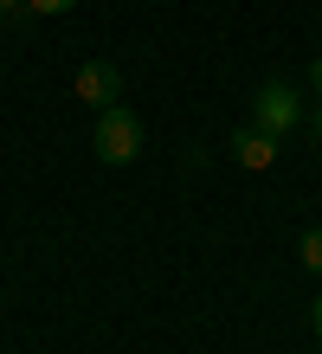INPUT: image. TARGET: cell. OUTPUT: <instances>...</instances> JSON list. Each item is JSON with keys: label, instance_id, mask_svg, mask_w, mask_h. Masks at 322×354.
<instances>
[{"label": "cell", "instance_id": "6da1fadb", "mask_svg": "<svg viewBox=\"0 0 322 354\" xmlns=\"http://www.w3.org/2000/svg\"><path fill=\"white\" fill-rule=\"evenodd\" d=\"M97 161H110V168H129V161L142 155V122L123 110V103H110V110H97V136H91Z\"/></svg>", "mask_w": 322, "mask_h": 354}, {"label": "cell", "instance_id": "7a4b0ae2", "mask_svg": "<svg viewBox=\"0 0 322 354\" xmlns=\"http://www.w3.org/2000/svg\"><path fill=\"white\" fill-rule=\"evenodd\" d=\"M251 122H258V129H271V136H284V129L303 122V97H296L290 84H265L258 103H251Z\"/></svg>", "mask_w": 322, "mask_h": 354}, {"label": "cell", "instance_id": "3957f363", "mask_svg": "<svg viewBox=\"0 0 322 354\" xmlns=\"http://www.w3.org/2000/svg\"><path fill=\"white\" fill-rule=\"evenodd\" d=\"M71 91H78V103H91V110H110V103L123 97V71L110 65V58H91V65H78Z\"/></svg>", "mask_w": 322, "mask_h": 354}, {"label": "cell", "instance_id": "277c9868", "mask_svg": "<svg viewBox=\"0 0 322 354\" xmlns=\"http://www.w3.org/2000/svg\"><path fill=\"white\" fill-rule=\"evenodd\" d=\"M232 161H239V168H251V174H265L271 161H277V136L258 129V122H251V129H239V136H232Z\"/></svg>", "mask_w": 322, "mask_h": 354}, {"label": "cell", "instance_id": "5b68a950", "mask_svg": "<svg viewBox=\"0 0 322 354\" xmlns=\"http://www.w3.org/2000/svg\"><path fill=\"white\" fill-rule=\"evenodd\" d=\"M296 258H303L310 270H322V225H310V232H303V245H296Z\"/></svg>", "mask_w": 322, "mask_h": 354}, {"label": "cell", "instance_id": "8992f818", "mask_svg": "<svg viewBox=\"0 0 322 354\" xmlns=\"http://www.w3.org/2000/svg\"><path fill=\"white\" fill-rule=\"evenodd\" d=\"M78 0H26V13H71Z\"/></svg>", "mask_w": 322, "mask_h": 354}, {"label": "cell", "instance_id": "52a82bcc", "mask_svg": "<svg viewBox=\"0 0 322 354\" xmlns=\"http://www.w3.org/2000/svg\"><path fill=\"white\" fill-rule=\"evenodd\" d=\"M310 77H316V136H322V58H316V71H310Z\"/></svg>", "mask_w": 322, "mask_h": 354}, {"label": "cell", "instance_id": "ba28073f", "mask_svg": "<svg viewBox=\"0 0 322 354\" xmlns=\"http://www.w3.org/2000/svg\"><path fill=\"white\" fill-rule=\"evenodd\" d=\"M7 13H26V0H0V19H7Z\"/></svg>", "mask_w": 322, "mask_h": 354}, {"label": "cell", "instance_id": "9c48e42d", "mask_svg": "<svg viewBox=\"0 0 322 354\" xmlns=\"http://www.w3.org/2000/svg\"><path fill=\"white\" fill-rule=\"evenodd\" d=\"M310 322H316V335H322V297H316V309H310Z\"/></svg>", "mask_w": 322, "mask_h": 354}]
</instances>
